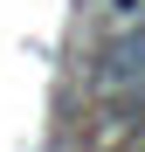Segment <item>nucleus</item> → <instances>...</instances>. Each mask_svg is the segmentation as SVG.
Returning <instances> with one entry per match:
<instances>
[{
	"instance_id": "obj_1",
	"label": "nucleus",
	"mask_w": 145,
	"mask_h": 152,
	"mask_svg": "<svg viewBox=\"0 0 145 152\" xmlns=\"http://www.w3.org/2000/svg\"><path fill=\"white\" fill-rule=\"evenodd\" d=\"M90 83L111 90V97H145V21L138 28H111V42L97 48Z\"/></svg>"
},
{
	"instance_id": "obj_2",
	"label": "nucleus",
	"mask_w": 145,
	"mask_h": 152,
	"mask_svg": "<svg viewBox=\"0 0 145 152\" xmlns=\"http://www.w3.org/2000/svg\"><path fill=\"white\" fill-rule=\"evenodd\" d=\"M97 7H104L111 28H138V21H145V0H97Z\"/></svg>"
}]
</instances>
